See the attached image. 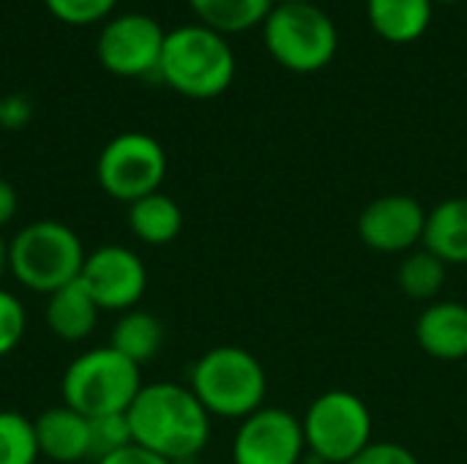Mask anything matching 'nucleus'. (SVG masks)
<instances>
[{
    "label": "nucleus",
    "instance_id": "f257e3e1",
    "mask_svg": "<svg viewBox=\"0 0 467 464\" xmlns=\"http://www.w3.org/2000/svg\"><path fill=\"white\" fill-rule=\"evenodd\" d=\"M131 440L167 462H186L205 451L211 440V413L189 386H142L126 410Z\"/></svg>",
    "mask_w": 467,
    "mask_h": 464
},
{
    "label": "nucleus",
    "instance_id": "f03ea898",
    "mask_svg": "<svg viewBox=\"0 0 467 464\" xmlns=\"http://www.w3.org/2000/svg\"><path fill=\"white\" fill-rule=\"evenodd\" d=\"M175 93L208 101L222 96L235 79V52L227 36L205 25H181L167 33L159 71Z\"/></svg>",
    "mask_w": 467,
    "mask_h": 464
},
{
    "label": "nucleus",
    "instance_id": "7ed1b4c3",
    "mask_svg": "<svg viewBox=\"0 0 467 464\" xmlns=\"http://www.w3.org/2000/svg\"><path fill=\"white\" fill-rule=\"evenodd\" d=\"M189 388L211 418L244 421L265 405L268 375L254 353L238 345H219L205 350L192 372Z\"/></svg>",
    "mask_w": 467,
    "mask_h": 464
},
{
    "label": "nucleus",
    "instance_id": "20e7f679",
    "mask_svg": "<svg viewBox=\"0 0 467 464\" xmlns=\"http://www.w3.org/2000/svg\"><path fill=\"white\" fill-rule=\"evenodd\" d=\"M85 257L79 235L57 219L30 222L8 241V273L30 293L52 295L77 282Z\"/></svg>",
    "mask_w": 467,
    "mask_h": 464
},
{
    "label": "nucleus",
    "instance_id": "39448f33",
    "mask_svg": "<svg viewBox=\"0 0 467 464\" xmlns=\"http://www.w3.org/2000/svg\"><path fill=\"white\" fill-rule=\"evenodd\" d=\"M140 388V366L109 345L77 356L60 380L63 405L82 413L85 418L126 413L137 399Z\"/></svg>",
    "mask_w": 467,
    "mask_h": 464
},
{
    "label": "nucleus",
    "instance_id": "423d86ee",
    "mask_svg": "<svg viewBox=\"0 0 467 464\" xmlns=\"http://www.w3.org/2000/svg\"><path fill=\"white\" fill-rule=\"evenodd\" d=\"M263 41L282 68L315 74L337 57L339 30L315 3H279L263 22Z\"/></svg>",
    "mask_w": 467,
    "mask_h": 464
},
{
    "label": "nucleus",
    "instance_id": "0eeeda50",
    "mask_svg": "<svg viewBox=\"0 0 467 464\" xmlns=\"http://www.w3.org/2000/svg\"><path fill=\"white\" fill-rule=\"evenodd\" d=\"M301 429L309 457L323 464H348L375 440L367 402L345 388L315 397L301 416Z\"/></svg>",
    "mask_w": 467,
    "mask_h": 464
},
{
    "label": "nucleus",
    "instance_id": "6e6552de",
    "mask_svg": "<svg viewBox=\"0 0 467 464\" xmlns=\"http://www.w3.org/2000/svg\"><path fill=\"white\" fill-rule=\"evenodd\" d=\"M164 178L167 153L161 142L145 131H123L112 137L96 161V180L101 191L126 205L159 191Z\"/></svg>",
    "mask_w": 467,
    "mask_h": 464
},
{
    "label": "nucleus",
    "instance_id": "1a4fd4ad",
    "mask_svg": "<svg viewBox=\"0 0 467 464\" xmlns=\"http://www.w3.org/2000/svg\"><path fill=\"white\" fill-rule=\"evenodd\" d=\"M167 30L148 14L129 11L104 22L96 38L99 63L115 77H148L159 71Z\"/></svg>",
    "mask_w": 467,
    "mask_h": 464
},
{
    "label": "nucleus",
    "instance_id": "9d476101",
    "mask_svg": "<svg viewBox=\"0 0 467 464\" xmlns=\"http://www.w3.org/2000/svg\"><path fill=\"white\" fill-rule=\"evenodd\" d=\"M79 282L101 312L123 314L142 301L148 290V268L134 249L107 243L85 257Z\"/></svg>",
    "mask_w": 467,
    "mask_h": 464
},
{
    "label": "nucleus",
    "instance_id": "9b49d317",
    "mask_svg": "<svg viewBox=\"0 0 467 464\" xmlns=\"http://www.w3.org/2000/svg\"><path fill=\"white\" fill-rule=\"evenodd\" d=\"M306 440L301 418L285 407L263 405L238 421L233 438V464H301Z\"/></svg>",
    "mask_w": 467,
    "mask_h": 464
},
{
    "label": "nucleus",
    "instance_id": "f8f14e48",
    "mask_svg": "<svg viewBox=\"0 0 467 464\" xmlns=\"http://www.w3.org/2000/svg\"><path fill=\"white\" fill-rule=\"evenodd\" d=\"M427 211L410 194H383L358 216V238L378 254H408L424 243Z\"/></svg>",
    "mask_w": 467,
    "mask_h": 464
},
{
    "label": "nucleus",
    "instance_id": "ddd939ff",
    "mask_svg": "<svg viewBox=\"0 0 467 464\" xmlns=\"http://www.w3.org/2000/svg\"><path fill=\"white\" fill-rule=\"evenodd\" d=\"M413 334L430 358L443 364L467 361V304L449 298L427 304Z\"/></svg>",
    "mask_w": 467,
    "mask_h": 464
},
{
    "label": "nucleus",
    "instance_id": "4468645a",
    "mask_svg": "<svg viewBox=\"0 0 467 464\" xmlns=\"http://www.w3.org/2000/svg\"><path fill=\"white\" fill-rule=\"evenodd\" d=\"M38 454L49 462L77 464L90 459V418L71 410L68 405L44 410L36 421Z\"/></svg>",
    "mask_w": 467,
    "mask_h": 464
},
{
    "label": "nucleus",
    "instance_id": "2eb2a0df",
    "mask_svg": "<svg viewBox=\"0 0 467 464\" xmlns=\"http://www.w3.org/2000/svg\"><path fill=\"white\" fill-rule=\"evenodd\" d=\"M99 306L90 298V293L82 287V282H71L52 295H47V328L52 336L63 342H82L96 331L99 323Z\"/></svg>",
    "mask_w": 467,
    "mask_h": 464
},
{
    "label": "nucleus",
    "instance_id": "dca6fc26",
    "mask_svg": "<svg viewBox=\"0 0 467 464\" xmlns=\"http://www.w3.org/2000/svg\"><path fill=\"white\" fill-rule=\"evenodd\" d=\"M432 0H367L372 30L389 44H413L432 25Z\"/></svg>",
    "mask_w": 467,
    "mask_h": 464
},
{
    "label": "nucleus",
    "instance_id": "f3484780",
    "mask_svg": "<svg viewBox=\"0 0 467 464\" xmlns=\"http://www.w3.org/2000/svg\"><path fill=\"white\" fill-rule=\"evenodd\" d=\"M421 246L446 265H467V197H449L427 211Z\"/></svg>",
    "mask_w": 467,
    "mask_h": 464
},
{
    "label": "nucleus",
    "instance_id": "a211bd4d",
    "mask_svg": "<svg viewBox=\"0 0 467 464\" xmlns=\"http://www.w3.org/2000/svg\"><path fill=\"white\" fill-rule=\"evenodd\" d=\"M126 222L137 241L148 246H167L183 230V211L170 194L153 191L129 205Z\"/></svg>",
    "mask_w": 467,
    "mask_h": 464
},
{
    "label": "nucleus",
    "instance_id": "6ab92c4d",
    "mask_svg": "<svg viewBox=\"0 0 467 464\" xmlns=\"http://www.w3.org/2000/svg\"><path fill=\"white\" fill-rule=\"evenodd\" d=\"M109 347L118 350L120 356H126L131 364H137L142 369V364L153 361L161 353V347H164V325L150 312L129 309V312H123L118 317V323L112 328Z\"/></svg>",
    "mask_w": 467,
    "mask_h": 464
},
{
    "label": "nucleus",
    "instance_id": "aec40b11",
    "mask_svg": "<svg viewBox=\"0 0 467 464\" xmlns=\"http://www.w3.org/2000/svg\"><path fill=\"white\" fill-rule=\"evenodd\" d=\"M186 3L197 14L200 25L222 36L244 33L263 25L274 8V0H186Z\"/></svg>",
    "mask_w": 467,
    "mask_h": 464
},
{
    "label": "nucleus",
    "instance_id": "412c9836",
    "mask_svg": "<svg viewBox=\"0 0 467 464\" xmlns=\"http://www.w3.org/2000/svg\"><path fill=\"white\" fill-rule=\"evenodd\" d=\"M446 279H449V265L424 246L408 252L397 268L400 290L410 301H421V304L438 301L441 290L446 287Z\"/></svg>",
    "mask_w": 467,
    "mask_h": 464
},
{
    "label": "nucleus",
    "instance_id": "4be33fe9",
    "mask_svg": "<svg viewBox=\"0 0 467 464\" xmlns=\"http://www.w3.org/2000/svg\"><path fill=\"white\" fill-rule=\"evenodd\" d=\"M38 457L33 421L16 410H0V464H36Z\"/></svg>",
    "mask_w": 467,
    "mask_h": 464
},
{
    "label": "nucleus",
    "instance_id": "5701e85b",
    "mask_svg": "<svg viewBox=\"0 0 467 464\" xmlns=\"http://www.w3.org/2000/svg\"><path fill=\"white\" fill-rule=\"evenodd\" d=\"M131 427L126 413H112L101 418H90V459H104L131 446Z\"/></svg>",
    "mask_w": 467,
    "mask_h": 464
},
{
    "label": "nucleus",
    "instance_id": "b1692460",
    "mask_svg": "<svg viewBox=\"0 0 467 464\" xmlns=\"http://www.w3.org/2000/svg\"><path fill=\"white\" fill-rule=\"evenodd\" d=\"M44 5L57 22L71 27H88L96 22H107L118 0H44Z\"/></svg>",
    "mask_w": 467,
    "mask_h": 464
},
{
    "label": "nucleus",
    "instance_id": "393cba45",
    "mask_svg": "<svg viewBox=\"0 0 467 464\" xmlns=\"http://www.w3.org/2000/svg\"><path fill=\"white\" fill-rule=\"evenodd\" d=\"M27 331V312L22 301L0 287V358L11 356Z\"/></svg>",
    "mask_w": 467,
    "mask_h": 464
},
{
    "label": "nucleus",
    "instance_id": "a878e982",
    "mask_svg": "<svg viewBox=\"0 0 467 464\" xmlns=\"http://www.w3.org/2000/svg\"><path fill=\"white\" fill-rule=\"evenodd\" d=\"M348 464H421L419 457L394 440H372L358 457H353Z\"/></svg>",
    "mask_w": 467,
    "mask_h": 464
},
{
    "label": "nucleus",
    "instance_id": "bb28decb",
    "mask_svg": "<svg viewBox=\"0 0 467 464\" xmlns=\"http://www.w3.org/2000/svg\"><path fill=\"white\" fill-rule=\"evenodd\" d=\"M33 118V104L27 96L22 93H8L0 98V129L5 131H16L25 129Z\"/></svg>",
    "mask_w": 467,
    "mask_h": 464
},
{
    "label": "nucleus",
    "instance_id": "cd10ccee",
    "mask_svg": "<svg viewBox=\"0 0 467 464\" xmlns=\"http://www.w3.org/2000/svg\"><path fill=\"white\" fill-rule=\"evenodd\" d=\"M96 464H172V462H167V459H161V457L150 454L148 449H142V446L131 443V446L120 449L118 454H109V457L99 459Z\"/></svg>",
    "mask_w": 467,
    "mask_h": 464
},
{
    "label": "nucleus",
    "instance_id": "c85d7f7f",
    "mask_svg": "<svg viewBox=\"0 0 467 464\" xmlns=\"http://www.w3.org/2000/svg\"><path fill=\"white\" fill-rule=\"evenodd\" d=\"M16 211H19V194L5 178H0V230L14 222Z\"/></svg>",
    "mask_w": 467,
    "mask_h": 464
},
{
    "label": "nucleus",
    "instance_id": "c756f323",
    "mask_svg": "<svg viewBox=\"0 0 467 464\" xmlns=\"http://www.w3.org/2000/svg\"><path fill=\"white\" fill-rule=\"evenodd\" d=\"M5 273H8V241L0 235V282Z\"/></svg>",
    "mask_w": 467,
    "mask_h": 464
},
{
    "label": "nucleus",
    "instance_id": "7c9ffc66",
    "mask_svg": "<svg viewBox=\"0 0 467 464\" xmlns=\"http://www.w3.org/2000/svg\"><path fill=\"white\" fill-rule=\"evenodd\" d=\"M279 3H315V0H279Z\"/></svg>",
    "mask_w": 467,
    "mask_h": 464
},
{
    "label": "nucleus",
    "instance_id": "2f4dec72",
    "mask_svg": "<svg viewBox=\"0 0 467 464\" xmlns=\"http://www.w3.org/2000/svg\"><path fill=\"white\" fill-rule=\"evenodd\" d=\"M432 3H460V0H432Z\"/></svg>",
    "mask_w": 467,
    "mask_h": 464
}]
</instances>
